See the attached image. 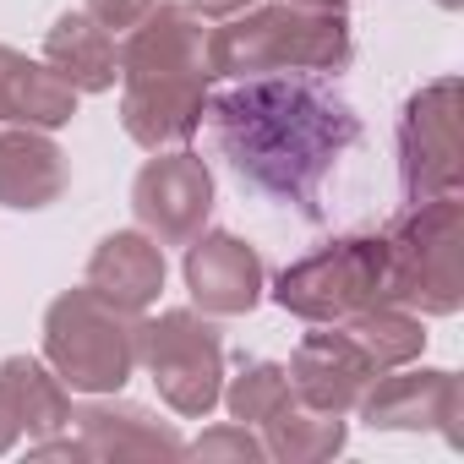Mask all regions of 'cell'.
Here are the masks:
<instances>
[{"mask_svg":"<svg viewBox=\"0 0 464 464\" xmlns=\"http://www.w3.org/2000/svg\"><path fill=\"white\" fill-rule=\"evenodd\" d=\"M137 361L148 366L159 399L186 420H202L224 393V344L218 328L202 323L197 312L175 306L137 323Z\"/></svg>","mask_w":464,"mask_h":464,"instance_id":"8992f818","label":"cell"},{"mask_svg":"<svg viewBox=\"0 0 464 464\" xmlns=\"http://www.w3.org/2000/svg\"><path fill=\"white\" fill-rule=\"evenodd\" d=\"M44 61L77 88V93H110L121 77V55L110 28H99L88 12H61L55 28L44 34Z\"/></svg>","mask_w":464,"mask_h":464,"instance_id":"ac0fdd59","label":"cell"},{"mask_svg":"<svg viewBox=\"0 0 464 464\" xmlns=\"http://www.w3.org/2000/svg\"><path fill=\"white\" fill-rule=\"evenodd\" d=\"M290 6H312V12H344V0H290Z\"/></svg>","mask_w":464,"mask_h":464,"instance_id":"4316f807","label":"cell"},{"mask_svg":"<svg viewBox=\"0 0 464 464\" xmlns=\"http://www.w3.org/2000/svg\"><path fill=\"white\" fill-rule=\"evenodd\" d=\"M66 191V153L34 131V126H17V131H0V208H50L55 197Z\"/></svg>","mask_w":464,"mask_h":464,"instance_id":"e0dca14e","label":"cell"},{"mask_svg":"<svg viewBox=\"0 0 464 464\" xmlns=\"http://www.w3.org/2000/svg\"><path fill=\"white\" fill-rule=\"evenodd\" d=\"M213 148L257 197L323 218V186L339 159L361 142L355 104L317 72H263L229 77L202 110Z\"/></svg>","mask_w":464,"mask_h":464,"instance_id":"6da1fadb","label":"cell"},{"mask_svg":"<svg viewBox=\"0 0 464 464\" xmlns=\"http://www.w3.org/2000/svg\"><path fill=\"white\" fill-rule=\"evenodd\" d=\"M263 426H268L263 448H268L274 459H285V464H323V459H334V453L344 448V437H350L344 415L312 410V404H301V399H290V404H285L279 415H268Z\"/></svg>","mask_w":464,"mask_h":464,"instance_id":"ffe728a7","label":"cell"},{"mask_svg":"<svg viewBox=\"0 0 464 464\" xmlns=\"http://www.w3.org/2000/svg\"><path fill=\"white\" fill-rule=\"evenodd\" d=\"M229 404V415H236L241 426H263L268 415H279L295 388H290V366H274V361H252L241 366V377H229V388L218 393Z\"/></svg>","mask_w":464,"mask_h":464,"instance_id":"7402d4cb","label":"cell"},{"mask_svg":"<svg viewBox=\"0 0 464 464\" xmlns=\"http://www.w3.org/2000/svg\"><path fill=\"white\" fill-rule=\"evenodd\" d=\"M77 420V448L82 459H180L186 442L153 420L142 404H88L72 415Z\"/></svg>","mask_w":464,"mask_h":464,"instance_id":"9a60e30c","label":"cell"},{"mask_svg":"<svg viewBox=\"0 0 464 464\" xmlns=\"http://www.w3.org/2000/svg\"><path fill=\"white\" fill-rule=\"evenodd\" d=\"M344 334H350L355 350L372 361V372L410 366V361L426 350V328H420V317L404 312V306H366V312L344 317Z\"/></svg>","mask_w":464,"mask_h":464,"instance_id":"44dd1931","label":"cell"},{"mask_svg":"<svg viewBox=\"0 0 464 464\" xmlns=\"http://www.w3.org/2000/svg\"><path fill=\"white\" fill-rule=\"evenodd\" d=\"M355 55L344 12L312 6H246L208 34L202 61L208 77H263V72H344Z\"/></svg>","mask_w":464,"mask_h":464,"instance_id":"7a4b0ae2","label":"cell"},{"mask_svg":"<svg viewBox=\"0 0 464 464\" xmlns=\"http://www.w3.org/2000/svg\"><path fill=\"white\" fill-rule=\"evenodd\" d=\"M246 6H257V0H186V12H202V17H236Z\"/></svg>","mask_w":464,"mask_h":464,"instance_id":"d4e9b609","label":"cell"},{"mask_svg":"<svg viewBox=\"0 0 464 464\" xmlns=\"http://www.w3.org/2000/svg\"><path fill=\"white\" fill-rule=\"evenodd\" d=\"M399 180L404 197H448L464 186V142H459V77H437L415 88L399 110Z\"/></svg>","mask_w":464,"mask_h":464,"instance_id":"52a82bcc","label":"cell"},{"mask_svg":"<svg viewBox=\"0 0 464 464\" xmlns=\"http://www.w3.org/2000/svg\"><path fill=\"white\" fill-rule=\"evenodd\" d=\"M274 301L301 323H344L388 301V246L382 236H339L274 279Z\"/></svg>","mask_w":464,"mask_h":464,"instance_id":"5b68a950","label":"cell"},{"mask_svg":"<svg viewBox=\"0 0 464 464\" xmlns=\"http://www.w3.org/2000/svg\"><path fill=\"white\" fill-rule=\"evenodd\" d=\"M137 312L110 306L104 295L66 290L44 312V361L72 393H121L137 372Z\"/></svg>","mask_w":464,"mask_h":464,"instance_id":"277c9868","label":"cell"},{"mask_svg":"<svg viewBox=\"0 0 464 464\" xmlns=\"http://www.w3.org/2000/svg\"><path fill=\"white\" fill-rule=\"evenodd\" d=\"M202 44H208V34H202V23L186 6L153 0L148 17L131 23L121 50H115L121 55V82L126 77H148V72H208Z\"/></svg>","mask_w":464,"mask_h":464,"instance_id":"4fadbf2b","label":"cell"},{"mask_svg":"<svg viewBox=\"0 0 464 464\" xmlns=\"http://www.w3.org/2000/svg\"><path fill=\"white\" fill-rule=\"evenodd\" d=\"M186 453H191V459H236V464H257V459H268L263 437H252L241 420H236V426H213V431H202Z\"/></svg>","mask_w":464,"mask_h":464,"instance_id":"603a6c76","label":"cell"},{"mask_svg":"<svg viewBox=\"0 0 464 464\" xmlns=\"http://www.w3.org/2000/svg\"><path fill=\"white\" fill-rule=\"evenodd\" d=\"M148 6L153 0H88V17L99 28H131V23L148 17Z\"/></svg>","mask_w":464,"mask_h":464,"instance_id":"cb8c5ba5","label":"cell"},{"mask_svg":"<svg viewBox=\"0 0 464 464\" xmlns=\"http://www.w3.org/2000/svg\"><path fill=\"white\" fill-rule=\"evenodd\" d=\"M372 361L355 350L350 334H306L290 355V388L301 404L312 410H328V415H344L361 404L366 382H372Z\"/></svg>","mask_w":464,"mask_h":464,"instance_id":"7c38bea8","label":"cell"},{"mask_svg":"<svg viewBox=\"0 0 464 464\" xmlns=\"http://www.w3.org/2000/svg\"><path fill=\"white\" fill-rule=\"evenodd\" d=\"M77 115V88L44 61H28L23 50L0 44V121L12 126H34V131H55Z\"/></svg>","mask_w":464,"mask_h":464,"instance_id":"2e32d148","label":"cell"},{"mask_svg":"<svg viewBox=\"0 0 464 464\" xmlns=\"http://www.w3.org/2000/svg\"><path fill=\"white\" fill-rule=\"evenodd\" d=\"M202 110H208V72H148V77H126L121 93L126 137L153 153L169 142H191Z\"/></svg>","mask_w":464,"mask_h":464,"instance_id":"30bf717a","label":"cell"},{"mask_svg":"<svg viewBox=\"0 0 464 464\" xmlns=\"http://www.w3.org/2000/svg\"><path fill=\"white\" fill-rule=\"evenodd\" d=\"M0 388H6L12 415H17V426H23L34 442H44V437H55V431L72 426V393H66V382H61L44 361H34V355H6V361H0Z\"/></svg>","mask_w":464,"mask_h":464,"instance_id":"d6986e66","label":"cell"},{"mask_svg":"<svg viewBox=\"0 0 464 464\" xmlns=\"http://www.w3.org/2000/svg\"><path fill=\"white\" fill-rule=\"evenodd\" d=\"M355 410L377 431H442L453 448L464 442V431H459L464 382L453 372H437V366H426V372H399L393 366V377L377 372L366 382V393H361Z\"/></svg>","mask_w":464,"mask_h":464,"instance_id":"9c48e42d","label":"cell"},{"mask_svg":"<svg viewBox=\"0 0 464 464\" xmlns=\"http://www.w3.org/2000/svg\"><path fill=\"white\" fill-rule=\"evenodd\" d=\"M88 290L104 295L110 306L121 312H148L164 290V252L153 236H142V229H115V236H104L88 257Z\"/></svg>","mask_w":464,"mask_h":464,"instance_id":"5bb4252c","label":"cell"},{"mask_svg":"<svg viewBox=\"0 0 464 464\" xmlns=\"http://www.w3.org/2000/svg\"><path fill=\"white\" fill-rule=\"evenodd\" d=\"M437 6H442V12H459V6H464V0H437Z\"/></svg>","mask_w":464,"mask_h":464,"instance_id":"83f0119b","label":"cell"},{"mask_svg":"<svg viewBox=\"0 0 464 464\" xmlns=\"http://www.w3.org/2000/svg\"><path fill=\"white\" fill-rule=\"evenodd\" d=\"M17 437H23V426H17V415H12V399H6V388H0V453H6Z\"/></svg>","mask_w":464,"mask_h":464,"instance_id":"484cf974","label":"cell"},{"mask_svg":"<svg viewBox=\"0 0 464 464\" xmlns=\"http://www.w3.org/2000/svg\"><path fill=\"white\" fill-rule=\"evenodd\" d=\"M388 246V301L426 317H453L464 306V202L420 197L382 229Z\"/></svg>","mask_w":464,"mask_h":464,"instance_id":"3957f363","label":"cell"},{"mask_svg":"<svg viewBox=\"0 0 464 464\" xmlns=\"http://www.w3.org/2000/svg\"><path fill=\"white\" fill-rule=\"evenodd\" d=\"M131 213L159 246H191L213 213V175L191 148L159 153L131 180Z\"/></svg>","mask_w":464,"mask_h":464,"instance_id":"ba28073f","label":"cell"},{"mask_svg":"<svg viewBox=\"0 0 464 464\" xmlns=\"http://www.w3.org/2000/svg\"><path fill=\"white\" fill-rule=\"evenodd\" d=\"M186 290L208 317H246L263 301V257L241 236H197L186 246Z\"/></svg>","mask_w":464,"mask_h":464,"instance_id":"8fae6325","label":"cell"}]
</instances>
